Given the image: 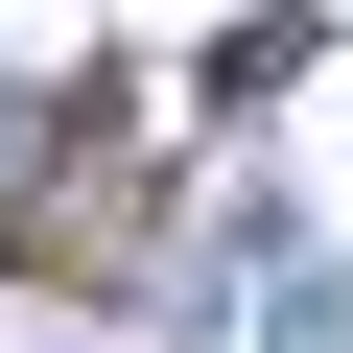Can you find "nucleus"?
<instances>
[{
    "instance_id": "obj_1",
    "label": "nucleus",
    "mask_w": 353,
    "mask_h": 353,
    "mask_svg": "<svg viewBox=\"0 0 353 353\" xmlns=\"http://www.w3.org/2000/svg\"><path fill=\"white\" fill-rule=\"evenodd\" d=\"M165 141H189V94H71V118H24V141H0V259L71 283V306L165 283Z\"/></svg>"
}]
</instances>
